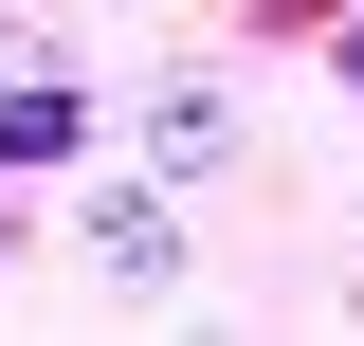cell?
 <instances>
[{
  "mask_svg": "<svg viewBox=\"0 0 364 346\" xmlns=\"http://www.w3.org/2000/svg\"><path fill=\"white\" fill-rule=\"evenodd\" d=\"M91 256H109V273H164L182 237H164V201H109V219H91Z\"/></svg>",
  "mask_w": 364,
  "mask_h": 346,
  "instance_id": "obj_2",
  "label": "cell"
},
{
  "mask_svg": "<svg viewBox=\"0 0 364 346\" xmlns=\"http://www.w3.org/2000/svg\"><path fill=\"white\" fill-rule=\"evenodd\" d=\"M91 146V91H0V164H73Z\"/></svg>",
  "mask_w": 364,
  "mask_h": 346,
  "instance_id": "obj_1",
  "label": "cell"
}]
</instances>
